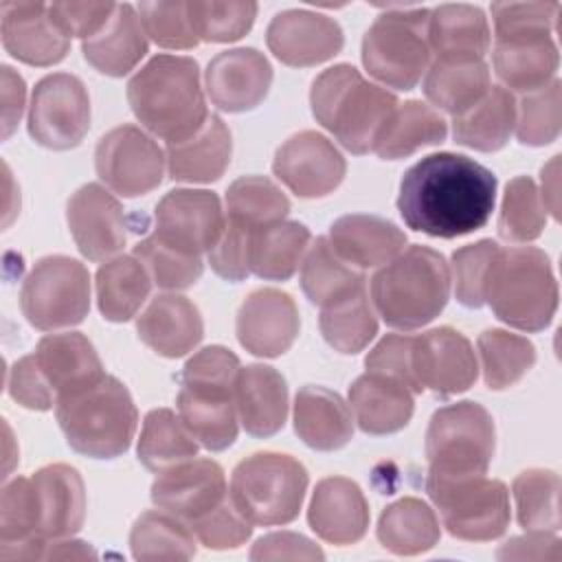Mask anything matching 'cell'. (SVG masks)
I'll use <instances>...</instances> for the list:
<instances>
[{
	"label": "cell",
	"mask_w": 562,
	"mask_h": 562,
	"mask_svg": "<svg viewBox=\"0 0 562 562\" xmlns=\"http://www.w3.org/2000/svg\"><path fill=\"white\" fill-rule=\"evenodd\" d=\"M448 136L443 116L422 101L397 103L375 138L373 151L384 160H397L426 145H439Z\"/></svg>",
	"instance_id": "obj_38"
},
{
	"label": "cell",
	"mask_w": 562,
	"mask_h": 562,
	"mask_svg": "<svg viewBox=\"0 0 562 562\" xmlns=\"http://www.w3.org/2000/svg\"><path fill=\"white\" fill-rule=\"evenodd\" d=\"M20 307L26 321L42 331L79 325L90 310L88 268L66 255L42 257L24 277Z\"/></svg>",
	"instance_id": "obj_11"
},
{
	"label": "cell",
	"mask_w": 562,
	"mask_h": 562,
	"mask_svg": "<svg viewBox=\"0 0 562 562\" xmlns=\"http://www.w3.org/2000/svg\"><path fill=\"white\" fill-rule=\"evenodd\" d=\"M490 86V68L481 57H435L422 83L426 99L452 116L472 108Z\"/></svg>",
	"instance_id": "obj_35"
},
{
	"label": "cell",
	"mask_w": 562,
	"mask_h": 562,
	"mask_svg": "<svg viewBox=\"0 0 562 562\" xmlns=\"http://www.w3.org/2000/svg\"><path fill=\"white\" fill-rule=\"evenodd\" d=\"M233 154L231 132L224 121L209 114L198 134L167 145V171L176 182H213L224 176Z\"/></svg>",
	"instance_id": "obj_34"
},
{
	"label": "cell",
	"mask_w": 562,
	"mask_h": 562,
	"mask_svg": "<svg viewBox=\"0 0 562 562\" xmlns=\"http://www.w3.org/2000/svg\"><path fill=\"white\" fill-rule=\"evenodd\" d=\"M189 529L200 540V544L215 551L237 549L252 536V525L237 512L231 496L215 509L191 520Z\"/></svg>",
	"instance_id": "obj_55"
},
{
	"label": "cell",
	"mask_w": 562,
	"mask_h": 562,
	"mask_svg": "<svg viewBox=\"0 0 562 562\" xmlns=\"http://www.w3.org/2000/svg\"><path fill=\"white\" fill-rule=\"evenodd\" d=\"M90 127V97L83 81L70 72L40 79L29 105V134L48 149L77 147Z\"/></svg>",
	"instance_id": "obj_13"
},
{
	"label": "cell",
	"mask_w": 562,
	"mask_h": 562,
	"mask_svg": "<svg viewBox=\"0 0 562 562\" xmlns=\"http://www.w3.org/2000/svg\"><path fill=\"white\" fill-rule=\"evenodd\" d=\"M562 83L551 79L547 86L525 92L516 103V136L522 145H549L560 134Z\"/></svg>",
	"instance_id": "obj_50"
},
{
	"label": "cell",
	"mask_w": 562,
	"mask_h": 562,
	"mask_svg": "<svg viewBox=\"0 0 562 562\" xmlns=\"http://www.w3.org/2000/svg\"><path fill=\"white\" fill-rule=\"evenodd\" d=\"M138 461L151 472H165L198 454V441L171 408H154L145 415L138 448Z\"/></svg>",
	"instance_id": "obj_43"
},
{
	"label": "cell",
	"mask_w": 562,
	"mask_h": 562,
	"mask_svg": "<svg viewBox=\"0 0 562 562\" xmlns=\"http://www.w3.org/2000/svg\"><path fill=\"white\" fill-rule=\"evenodd\" d=\"M235 406L248 435L270 437L279 432L288 417L285 378L268 364L241 367L235 382Z\"/></svg>",
	"instance_id": "obj_27"
},
{
	"label": "cell",
	"mask_w": 562,
	"mask_h": 562,
	"mask_svg": "<svg viewBox=\"0 0 562 562\" xmlns=\"http://www.w3.org/2000/svg\"><path fill=\"white\" fill-rule=\"evenodd\" d=\"M136 331L158 356L182 358L200 345L204 323L200 310L187 296L158 294L136 318Z\"/></svg>",
	"instance_id": "obj_26"
},
{
	"label": "cell",
	"mask_w": 562,
	"mask_h": 562,
	"mask_svg": "<svg viewBox=\"0 0 562 562\" xmlns=\"http://www.w3.org/2000/svg\"><path fill=\"white\" fill-rule=\"evenodd\" d=\"M130 547L140 562L191 560L195 555V538L189 525L162 509L143 512L134 520Z\"/></svg>",
	"instance_id": "obj_45"
},
{
	"label": "cell",
	"mask_w": 562,
	"mask_h": 562,
	"mask_svg": "<svg viewBox=\"0 0 562 562\" xmlns=\"http://www.w3.org/2000/svg\"><path fill=\"white\" fill-rule=\"evenodd\" d=\"M496 446L492 415L476 402H457L432 413L426 430V481H454L487 472Z\"/></svg>",
	"instance_id": "obj_8"
},
{
	"label": "cell",
	"mask_w": 562,
	"mask_h": 562,
	"mask_svg": "<svg viewBox=\"0 0 562 562\" xmlns=\"http://www.w3.org/2000/svg\"><path fill=\"white\" fill-rule=\"evenodd\" d=\"M294 430L314 450H338L353 435L351 411L336 391L307 384L294 397Z\"/></svg>",
	"instance_id": "obj_33"
},
{
	"label": "cell",
	"mask_w": 562,
	"mask_h": 562,
	"mask_svg": "<svg viewBox=\"0 0 562 562\" xmlns=\"http://www.w3.org/2000/svg\"><path fill=\"white\" fill-rule=\"evenodd\" d=\"M66 220L79 252L90 261H108L125 246L123 206L97 182H88L70 195Z\"/></svg>",
	"instance_id": "obj_18"
},
{
	"label": "cell",
	"mask_w": 562,
	"mask_h": 562,
	"mask_svg": "<svg viewBox=\"0 0 562 562\" xmlns=\"http://www.w3.org/2000/svg\"><path fill=\"white\" fill-rule=\"evenodd\" d=\"M321 334L327 345L340 353H358L373 340L378 318L369 301L367 283L323 307Z\"/></svg>",
	"instance_id": "obj_44"
},
{
	"label": "cell",
	"mask_w": 562,
	"mask_h": 562,
	"mask_svg": "<svg viewBox=\"0 0 562 562\" xmlns=\"http://www.w3.org/2000/svg\"><path fill=\"white\" fill-rule=\"evenodd\" d=\"M560 538L553 531H527V536L507 540L498 551V560H560Z\"/></svg>",
	"instance_id": "obj_61"
},
{
	"label": "cell",
	"mask_w": 562,
	"mask_h": 562,
	"mask_svg": "<svg viewBox=\"0 0 562 562\" xmlns=\"http://www.w3.org/2000/svg\"><path fill=\"white\" fill-rule=\"evenodd\" d=\"M411 369L419 393L428 389L439 397L468 391L479 373L470 340L452 327H437L413 336Z\"/></svg>",
	"instance_id": "obj_16"
},
{
	"label": "cell",
	"mask_w": 562,
	"mask_h": 562,
	"mask_svg": "<svg viewBox=\"0 0 562 562\" xmlns=\"http://www.w3.org/2000/svg\"><path fill=\"white\" fill-rule=\"evenodd\" d=\"M149 290L151 277L134 255L112 257L97 270V303L105 321L125 323L136 316Z\"/></svg>",
	"instance_id": "obj_40"
},
{
	"label": "cell",
	"mask_w": 562,
	"mask_h": 562,
	"mask_svg": "<svg viewBox=\"0 0 562 562\" xmlns=\"http://www.w3.org/2000/svg\"><path fill=\"white\" fill-rule=\"evenodd\" d=\"M97 558V551L83 540H50L44 551V560H88Z\"/></svg>",
	"instance_id": "obj_63"
},
{
	"label": "cell",
	"mask_w": 562,
	"mask_h": 562,
	"mask_svg": "<svg viewBox=\"0 0 562 562\" xmlns=\"http://www.w3.org/2000/svg\"><path fill=\"white\" fill-rule=\"evenodd\" d=\"M485 303L494 316L520 331L544 329L558 310V283L544 250L498 248L485 281Z\"/></svg>",
	"instance_id": "obj_7"
},
{
	"label": "cell",
	"mask_w": 562,
	"mask_h": 562,
	"mask_svg": "<svg viewBox=\"0 0 562 562\" xmlns=\"http://www.w3.org/2000/svg\"><path fill=\"white\" fill-rule=\"evenodd\" d=\"M307 483V470L294 457L255 452L233 470L228 496L250 525L274 527L299 516Z\"/></svg>",
	"instance_id": "obj_9"
},
{
	"label": "cell",
	"mask_w": 562,
	"mask_h": 562,
	"mask_svg": "<svg viewBox=\"0 0 562 562\" xmlns=\"http://www.w3.org/2000/svg\"><path fill=\"white\" fill-rule=\"evenodd\" d=\"M356 424L367 435H391L413 417V391L395 378L367 371L349 386Z\"/></svg>",
	"instance_id": "obj_29"
},
{
	"label": "cell",
	"mask_w": 562,
	"mask_h": 562,
	"mask_svg": "<svg viewBox=\"0 0 562 562\" xmlns=\"http://www.w3.org/2000/svg\"><path fill=\"white\" fill-rule=\"evenodd\" d=\"M314 119L351 154L373 151L375 138L397 108V97L369 83L353 66L336 64L323 70L310 90Z\"/></svg>",
	"instance_id": "obj_5"
},
{
	"label": "cell",
	"mask_w": 562,
	"mask_h": 562,
	"mask_svg": "<svg viewBox=\"0 0 562 562\" xmlns=\"http://www.w3.org/2000/svg\"><path fill=\"white\" fill-rule=\"evenodd\" d=\"M266 44L281 64L307 68L338 55L345 35L334 18L307 9H288L268 24Z\"/></svg>",
	"instance_id": "obj_20"
},
{
	"label": "cell",
	"mask_w": 562,
	"mask_h": 562,
	"mask_svg": "<svg viewBox=\"0 0 562 562\" xmlns=\"http://www.w3.org/2000/svg\"><path fill=\"white\" fill-rule=\"evenodd\" d=\"M301 318L294 299L277 288H259L250 292L237 312V340L259 358H277L285 353L299 336Z\"/></svg>",
	"instance_id": "obj_19"
},
{
	"label": "cell",
	"mask_w": 562,
	"mask_h": 562,
	"mask_svg": "<svg viewBox=\"0 0 562 562\" xmlns=\"http://www.w3.org/2000/svg\"><path fill=\"white\" fill-rule=\"evenodd\" d=\"M189 15L200 40L224 44L244 37L252 29L257 18V2L193 0L189 2Z\"/></svg>",
	"instance_id": "obj_51"
},
{
	"label": "cell",
	"mask_w": 562,
	"mask_h": 562,
	"mask_svg": "<svg viewBox=\"0 0 562 562\" xmlns=\"http://www.w3.org/2000/svg\"><path fill=\"white\" fill-rule=\"evenodd\" d=\"M86 61L110 77H123L145 57L147 33L140 15L132 4H116L108 24L92 37L83 40Z\"/></svg>",
	"instance_id": "obj_32"
},
{
	"label": "cell",
	"mask_w": 562,
	"mask_h": 562,
	"mask_svg": "<svg viewBox=\"0 0 562 562\" xmlns=\"http://www.w3.org/2000/svg\"><path fill=\"white\" fill-rule=\"evenodd\" d=\"M325 553L305 536L294 531H274L261 536L252 549L250 560H323Z\"/></svg>",
	"instance_id": "obj_60"
},
{
	"label": "cell",
	"mask_w": 562,
	"mask_h": 562,
	"mask_svg": "<svg viewBox=\"0 0 562 562\" xmlns=\"http://www.w3.org/2000/svg\"><path fill=\"white\" fill-rule=\"evenodd\" d=\"M428 9L382 13L362 37V64L373 79L395 90H413L430 66Z\"/></svg>",
	"instance_id": "obj_10"
},
{
	"label": "cell",
	"mask_w": 562,
	"mask_h": 562,
	"mask_svg": "<svg viewBox=\"0 0 562 562\" xmlns=\"http://www.w3.org/2000/svg\"><path fill=\"white\" fill-rule=\"evenodd\" d=\"M228 498L226 476L213 459H189L156 476L151 503L187 525Z\"/></svg>",
	"instance_id": "obj_21"
},
{
	"label": "cell",
	"mask_w": 562,
	"mask_h": 562,
	"mask_svg": "<svg viewBox=\"0 0 562 562\" xmlns=\"http://www.w3.org/2000/svg\"><path fill=\"white\" fill-rule=\"evenodd\" d=\"M239 358L220 345L193 353L184 369L176 397L178 415L187 430L211 452L226 450L237 439L235 382Z\"/></svg>",
	"instance_id": "obj_3"
},
{
	"label": "cell",
	"mask_w": 562,
	"mask_h": 562,
	"mask_svg": "<svg viewBox=\"0 0 562 562\" xmlns=\"http://www.w3.org/2000/svg\"><path fill=\"white\" fill-rule=\"evenodd\" d=\"M134 257L147 268L151 281L165 290H184L193 285L204 270L202 257L180 252L162 244L154 233L134 246Z\"/></svg>",
	"instance_id": "obj_52"
},
{
	"label": "cell",
	"mask_w": 562,
	"mask_h": 562,
	"mask_svg": "<svg viewBox=\"0 0 562 562\" xmlns=\"http://www.w3.org/2000/svg\"><path fill=\"white\" fill-rule=\"evenodd\" d=\"M307 522L329 544H353L367 533L369 503L356 481L327 476L314 487Z\"/></svg>",
	"instance_id": "obj_24"
},
{
	"label": "cell",
	"mask_w": 562,
	"mask_h": 562,
	"mask_svg": "<svg viewBox=\"0 0 562 562\" xmlns=\"http://www.w3.org/2000/svg\"><path fill=\"white\" fill-rule=\"evenodd\" d=\"M2 138H9L24 112L26 86L11 66H2Z\"/></svg>",
	"instance_id": "obj_62"
},
{
	"label": "cell",
	"mask_w": 562,
	"mask_h": 562,
	"mask_svg": "<svg viewBox=\"0 0 562 562\" xmlns=\"http://www.w3.org/2000/svg\"><path fill=\"white\" fill-rule=\"evenodd\" d=\"M329 244L336 255L356 268H378L397 257L406 235L393 222L378 215H342L329 226Z\"/></svg>",
	"instance_id": "obj_28"
},
{
	"label": "cell",
	"mask_w": 562,
	"mask_h": 562,
	"mask_svg": "<svg viewBox=\"0 0 562 562\" xmlns=\"http://www.w3.org/2000/svg\"><path fill=\"white\" fill-rule=\"evenodd\" d=\"M428 46L435 57H485L487 18L472 4H439L428 15Z\"/></svg>",
	"instance_id": "obj_37"
},
{
	"label": "cell",
	"mask_w": 562,
	"mask_h": 562,
	"mask_svg": "<svg viewBox=\"0 0 562 562\" xmlns=\"http://www.w3.org/2000/svg\"><path fill=\"white\" fill-rule=\"evenodd\" d=\"M494 239H481L468 244L452 252V277H454V296L465 307L485 305V281L492 266V259L498 252Z\"/></svg>",
	"instance_id": "obj_54"
},
{
	"label": "cell",
	"mask_w": 562,
	"mask_h": 562,
	"mask_svg": "<svg viewBox=\"0 0 562 562\" xmlns=\"http://www.w3.org/2000/svg\"><path fill=\"white\" fill-rule=\"evenodd\" d=\"M441 529L435 512L415 496L391 503L378 520V540L395 555H417L439 542Z\"/></svg>",
	"instance_id": "obj_41"
},
{
	"label": "cell",
	"mask_w": 562,
	"mask_h": 562,
	"mask_svg": "<svg viewBox=\"0 0 562 562\" xmlns=\"http://www.w3.org/2000/svg\"><path fill=\"white\" fill-rule=\"evenodd\" d=\"M55 415L68 446L92 459L121 457L136 432L138 411L127 386L114 375L59 395Z\"/></svg>",
	"instance_id": "obj_6"
},
{
	"label": "cell",
	"mask_w": 562,
	"mask_h": 562,
	"mask_svg": "<svg viewBox=\"0 0 562 562\" xmlns=\"http://www.w3.org/2000/svg\"><path fill=\"white\" fill-rule=\"evenodd\" d=\"M167 156L158 143L136 125H119L101 136L94 151L97 176L123 198L154 191L165 176Z\"/></svg>",
	"instance_id": "obj_14"
},
{
	"label": "cell",
	"mask_w": 562,
	"mask_h": 562,
	"mask_svg": "<svg viewBox=\"0 0 562 562\" xmlns=\"http://www.w3.org/2000/svg\"><path fill=\"white\" fill-rule=\"evenodd\" d=\"M426 492L439 509L450 536L468 542H487L509 525V492L503 481L481 476L426 481Z\"/></svg>",
	"instance_id": "obj_12"
},
{
	"label": "cell",
	"mask_w": 562,
	"mask_h": 562,
	"mask_svg": "<svg viewBox=\"0 0 562 562\" xmlns=\"http://www.w3.org/2000/svg\"><path fill=\"white\" fill-rule=\"evenodd\" d=\"M35 360L55 393L66 395L105 375L103 362L81 331L48 334L35 347Z\"/></svg>",
	"instance_id": "obj_30"
},
{
	"label": "cell",
	"mask_w": 562,
	"mask_h": 562,
	"mask_svg": "<svg viewBox=\"0 0 562 562\" xmlns=\"http://www.w3.org/2000/svg\"><path fill=\"white\" fill-rule=\"evenodd\" d=\"M116 4L114 2H53L48 4V13L57 29L70 37H92L97 35L108 20L112 18Z\"/></svg>",
	"instance_id": "obj_57"
},
{
	"label": "cell",
	"mask_w": 562,
	"mask_h": 562,
	"mask_svg": "<svg viewBox=\"0 0 562 562\" xmlns=\"http://www.w3.org/2000/svg\"><path fill=\"white\" fill-rule=\"evenodd\" d=\"M450 281L443 255L415 244L373 274L371 303L389 327L411 331L441 314L450 299Z\"/></svg>",
	"instance_id": "obj_4"
},
{
	"label": "cell",
	"mask_w": 562,
	"mask_h": 562,
	"mask_svg": "<svg viewBox=\"0 0 562 562\" xmlns=\"http://www.w3.org/2000/svg\"><path fill=\"white\" fill-rule=\"evenodd\" d=\"M154 235L187 255L202 257L222 237L226 217L217 193L206 189L169 191L154 213Z\"/></svg>",
	"instance_id": "obj_15"
},
{
	"label": "cell",
	"mask_w": 562,
	"mask_h": 562,
	"mask_svg": "<svg viewBox=\"0 0 562 562\" xmlns=\"http://www.w3.org/2000/svg\"><path fill=\"white\" fill-rule=\"evenodd\" d=\"M516 125V99L505 86L490 90L463 114L452 116V138L457 145L476 151L505 147Z\"/></svg>",
	"instance_id": "obj_36"
},
{
	"label": "cell",
	"mask_w": 562,
	"mask_h": 562,
	"mask_svg": "<svg viewBox=\"0 0 562 562\" xmlns=\"http://www.w3.org/2000/svg\"><path fill=\"white\" fill-rule=\"evenodd\" d=\"M204 83L215 108L246 112L266 99L272 83V66L257 48H231L209 61Z\"/></svg>",
	"instance_id": "obj_22"
},
{
	"label": "cell",
	"mask_w": 562,
	"mask_h": 562,
	"mask_svg": "<svg viewBox=\"0 0 562 562\" xmlns=\"http://www.w3.org/2000/svg\"><path fill=\"white\" fill-rule=\"evenodd\" d=\"M411 345H413V336L386 334L364 358L367 371L395 378L402 384H406L413 393H419L413 378V369H411Z\"/></svg>",
	"instance_id": "obj_58"
},
{
	"label": "cell",
	"mask_w": 562,
	"mask_h": 562,
	"mask_svg": "<svg viewBox=\"0 0 562 562\" xmlns=\"http://www.w3.org/2000/svg\"><path fill=\"white\" fill-rule=\"evenodd\" d=\"M312 235L305 224L281 220L255 231L250 239V272L266 281H288L301 266Z\"/></svg>",
	"instance_id": "obj_39"
},
{
	"label": "cell",
	"mask_w": 562,
	"mask_h": 562,
	"mask_svg": "<svg viewBox=\"0 0 562 562\" xmlns=\"http://www.w3.org/2000/svg\"><path fill=\"white\" fill-rule=\"evenodd\" d=\"M127 101L140 125L167 145L191 138L209 119L198 64L182 55L151 57L127 81Z\"/></svg>",
	"instance_id": "obj_2"
},
{
	"label": "cell",
	"mask_w": 562,
	"mask_h": 562,
	"mask_svg": "<svg viewBox=\"0 0 562 562\" xmlns=\"http://www.w3.org/2000/svg\"><path fill=\"white\" fill-rule=\"evenodd\" d=\"M37 529L44 540L75 536L86 518V487L81 474L66 463L40 468L33 476Z\"/></svg>",
	"instance_id": "obj_25"
},
{
	"label": "cell",
	"mask_w": 562,
	"mask_h": 562,
	"mask_svg": "<svg viewBox=\"0 0 562 562\" xmlns=\"http://www.w3.org/2000/svg\"><path fill=\"white\" fill-rule=\"evenodd\" d=\"M226 211L228 222L257 231L285 220L290 200L270 178L241 176L226 191Z\"/></svg>",
	"instance_id": "obj_47"
},
{
	"label": "cell",
	"mask_w": 562,
	"mask_h": 562,
	"mask_svg": "<svg viewBox=\"0 0 562 562\" xmlns=\"http://www.w3.org/2000/svg\"><path fill=\"white\" fill-rule=\"evenodd\" d=\"M476 345L483 362V380L492 391L514 386L536 362L533 342L505 329H485Z\"/></svg>",
	"instance_id": "obj_46"
},
{
	"label": "cell",
	"mask_w": 562,
	"mask_h": 562,
	"mask_svg": "<svg viewBox=\"0 0 562 562\" xmlns=\"http://www.w3.org/2000/svg\"><path fill=\"white\" fill-rule=\"evenodd\" d=\"M0 33L9 55L29 66H53L70 48L44 2H2Z\"/></svg>",
	"instance_id": "obj_23"
},
{
	"label": "cell",
	"mask_w": 562,
	"mask_h": 562,
	"mask_svg": "<svg viewBox=\"0 0 562 562\" xmlns=\"http://www.w3.org/2000/svg\"><path fill=\"white\" fill-rule=\"evenodd\" d=\"M496 176L463 154H430L400 182L404 224L430 237L452 239L483 228L494 211Z\"/></svg>",
	"instance_id": "obj_1"
},
{
	"label": "cell",
	"mask_w": 562,
	"mask_h": 562,
	"mask_svg": "<svg viewBox=\"0 0 562 562\" xmlns=\"http://www.w3.org/2000/svg\"><path fill=\"white\" fill-rule=\"evenodd\" d=\"M516 518L525 531L560 529V476L553 470L531 468L512 483Z\"/></svg>",
	"instance_id": "obj_48"
},
{
	"label": "cell",
	"mask_w": 562,
	"mask_h": 562,
	"mask_svg": "<svg viewBox=\"0 0 562 562\" xmlns=\"http://www.w3.org/2000/svg\"><path fill=\"white\" fill-rule=\"evenodd\" d=\"M558 173H560V156H553L549 165L542 167V204L553 213V217H560V202H558Z\"/></svg>",
	"instance_id": "obj_64"
},
{
	"label": "cell",
	"mask_w": 562,
	"mask_h": 562,
	"mask_svg": "<svg viewBox=\"0 0 562 562\" xmlns=\"http://www.w3.org/2000/svg\"><path fill=\"white\" fill-rule=\"evenodd\" d=\"M558 11V2H494V35L501 40L514 35L551 33Z\"/></svg>",
	"instance_id": "obj_56"
},
{
	"label": "cell",
	"mask_w": 562,
	"mask_h": 562,
	"mask_svg": "<svg viewBox=\"0 0 562 562\" xmlns=\"http://www.w3.org/2000/svg\"><path fill=\"white\" fill-rule=\"evenodd\" d=\"M364 283V274L342 261L327 237H316L307 248L301 263V288L310 303L325 307Z\"/></svg>",
	"instance_id": "obj_42"
},
{
	"label": "cell",
	"mask_w": 562,
	"mask_h": 562,
	"mask_svg": "<svg viewBox=\"0 0 562 562\" xmlns=\"http://www.w3.org/2000/svg\"><path fill=\"white\" fill-rule=\"evenodd\" d=\"M544 224L547 209L536 182L529 176L509 180L498 213V235L512 244H527L542 235Z\"/></svg>",
	"instance_id": "obj_49"
},
{
	"label": "cell",
	"mask_w": 562,
	"mask_h": 562,
	"mask_svg": "<svg viewBox=\"0 0 562 562\" xmlns=\"http://www.w3.org/2000/svg\"><path fill=\"white\" fill-rule=\"evenodd\" d=\"M494 70L507 90L531 92L555 79L560 64L551 33L494 40Z\"/></svg>",
	"instance_id": "obj_31"
},
{
	"label": "cell",
	"mask_w": 562,
	"mask_h": 562,
	"mask_svg": "<svg viewBox=\"0 0 562 562\" xmlns=\"http://www.w3.org/2000/svg\"><path fill=\"white\" fill-rule=\"evenodd\" d=\"M147 37L162 48H193L200 37L189 15V2H140L136 7Z\"/></svg>",
	"instance_id": "obj_53"
},
{
	"label": "cell",
	"mask_w": 562,
	"mask_h": 562,
	"mask_svg": "<svg viewBox=\"0 0 562 562\" xmlns=\"http://www.w3.org/2000/svg\"><path fill=\"white\" fill-rule=\"evenodd\" d=\"M7 389L18 404L31 411H48L55 404V393L37 367L35 353L20 358L11 367Z\"/></svg>",
	"instance_id": "obj_59"
},
{
	"label": "cell",
	"mask_w": 562,
	"mask_h": 562,
	"mask_svg": "<svg viewBox=\"0 0 562 562\" xmlns=\"http://www.w3.org/2000/svg\"><path fill=\"white\" fill-rule=\"evenodd\" d=\"M272 171L299 198H323L342 182L347 162L327 136L305 130L277 149Z\"/></svg>",
	"instance_id": "obj_17"
}]
</instances>
